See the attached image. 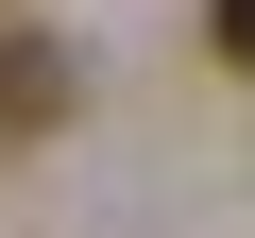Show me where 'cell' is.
Masks as SVG:
<instances>
[{
  "label": "cell",
  "instance_id": "obj_1",
  "mask_svg": "<svg viewBox=\"0 0 255 238\" xmlns=\"http://www.w3.org/2000/svg\"><path fill=\"white\" fill-rule=\"evenodd\" d=\"M68 102H85V68H68L51 34H0V136H51Z\"/></svg>",
  "mask_w": 255,
  "mask_h": 238
},
{
  "label": "cell",
  "instance_id": "obj_2",
  "mask_svg": "<svg viewBox=\"0 0 255 238\" xmlns=\"http://www.w3.org/2000/svg\"><path fill=\"white\" fill-rule=\"evenodd\" d=\"M204 51H221V68L255 85V0H204Z\"/></svg>",
  "mask_w": 255,
  "mask_h": 238
}]
</instances>
